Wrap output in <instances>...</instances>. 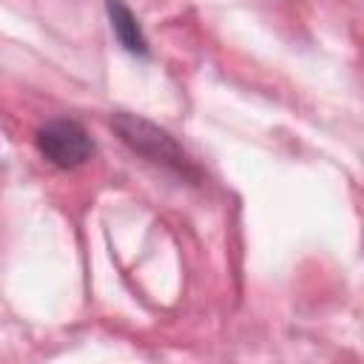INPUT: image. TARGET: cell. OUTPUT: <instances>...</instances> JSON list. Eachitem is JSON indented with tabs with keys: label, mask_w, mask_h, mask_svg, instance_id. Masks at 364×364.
Listing matches in <instances>:
<instances>
[{
	"label": "cell",
	"mask_w": 364,
	"mask_h": 364,
	"mask_svg": "<svg viewBox=\"0 0 364 364\" xmlns=\"http://www.w3.org/2000/svg\"><path fill=\"white\" fill-rule=\"evenodd\" d=\"M105 11H108L111 28H114L119 46H122L128 54L148 57V40H145V34H142V26H139L136 14H134L122 0H105Z\"/></svg>",
	"instance_id": "obj_3"
},
{
	"label": "cell",
	"mask_w": 364,
	"mask_h": 364,
	"mask_svg": "<svg viewBox=\"0 0 364 364\" xmlns=\"http://www.w3.org/2000/svg\"><path fill=\"white\" fill-rule=\"evenodd\" d=\"M111 128L117 131V136L134 154L145 156L148 162H154V165H159L165 171H173L182 179H199V171L191 165V159L182 151V145L168 131L154 125L151 119L136 117L131 111H114L111 114Z\"/></svg>",
	"instance_id": "obj_1"
},
{
	"label": "cell",
	"mask_w": 364,
	"mask_h": 364,
	"mask_svg": "<svg viewBox=\"0 0 364 364\" xmlns=\"http://www.w3.org/2000/svg\"><path fill=\"white\" fill-rule=\"evenodd\" d=\"M37 148L51 165L68 171V168H80L82 162L91 159L94 139L77 119L60 117V119H48L46 125L37 128Z\"/></svg>",
	"instance_id": "obj_2"
}]
</instances>
